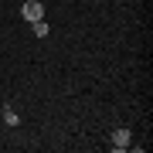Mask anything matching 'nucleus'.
<instances>
[{
    "label": "nucleus",
    "mask_w": 153,
    "mask_h": 153,
    "mask_svg": "<svg viewBox=\"0 0 153 153\" xmlns=\"http://www.w3.org/2000/svg\"><path fill=\"white\" fill-rule=\"evenodd\" d=\"M4 123H7V126H17V123H21V116H17V112H10V109H7V112H4Z\"/></svg>",
    "instance_id": "4"
},
{
    "label": "nucleus",
    "mask_w": 153,
    "mask_h": 153,
    "mask_svg": "<svg viewBox=\"0 0 153 153\" xmlns=\"http://www.w3.org/2000/svg\"><path fill=\"white\" fill-rule=\"evenodd\" d=\"M129 129H126V126H123V129H116L112 133V150H129Z\"/></svg>",
    "instance_id": "2"
},
{
    "label": "nucleus",
    "mask_w": 153,
    "mask_h": 153,
    "mask_svg": "<svg viewBox=\"0 0 153 153\" xmlns=\"http://www.w3.org/2000/svg\"><path fill=\"white\" fill-rule=\"evenodd\" d=\"M31 27H34V34H38V38H48V34H51V27H48V21H34Z\"/></svg>",
    "instance_id": "3"
},
{
    "label": "nucleus",
    "mask_w": 153,
    "mask_h": 153,
    "mask_svg": "<svg viewBox=\"0 0 153 153\" xmlns=\"http://www.w3.org/2000/svg\"><path fill=\"white\" fill-rule=\"evenodd\" d=\"M21 14H24V21H44V4H41V0H27V4H24L21 7Z\"/></svg>",
    "instance_id": "1"
}]
</instances>
